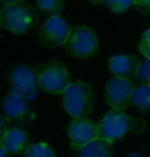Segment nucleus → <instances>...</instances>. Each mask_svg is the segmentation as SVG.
<instances>
[{"label":"nucleus","mask_w":150,"mask_h":157,"mask_svg":"<svg viewBox=\"0 0 150 157\" xmlns=\"http://www.w3.org/2000/svg\"><path fill=\"white\" fill-rule=\"evenodd\" d=\"M63 47L65 53L70 56L88 59L98 52V37L94 30L89 26H71Z\"/></svg>","instance_id":"39448f33"},{"label":"nucleus","mask_w":150,"mask_h":157,"mask_svg":"<svg viewBox=\"0 0 150 157\" xmlns=\"http://www.w3.org/2000/svg\"><path fill=\"white\" fill-rule=\"evenodd\" d=\"M4 117L12 128L26 129L35 120V113L26 98L10 91L2 103Z\"/></svg>","instance_id":"0eeeda50"},{"label":"nucleus","mask_w":150,"mask_h":157,"mask_svg":"<svg viewBox=\"0 0 150 157\" xmlns=\"http://www.w3.org/2000/svg\"><path fill=\"white\" fill-rule=\"evenodd\" d=\"M7 154L5 150L1 147V157H6Z\"/></svg>","instance_id":"5701e85b"},{"label":"nucleus","mask_w":150,"mask_h":157,"mask_svg":"<svg viewBox=\"0 0 150 157\" xmlns=\"http://www.w3.org/2000/svg\"><path fill=\"white\" fill-rule=\"evenodd\" d=\"M137 57L133 55H117L109 58L107 66L114 76L133 82L141 65Z\"/></svg>","instance_id":"9b49d317"},{"label":"nucleus","mask_w":150,"mask_h":157,"mask_svg":"<svg viewBox=\"0 0 150 157\" xmlns=\"http://www.w3.org/2000/svg\"><path fill=\"white\" fill-rule=\"evenodd\" d=\"M35 7L40 15L49 18L59 17L65 7L63 0H38L35 3Z\"/></svg>","instance_id":"2eb2a0df"},{"label":"nucleus","mask_w":150,"mask_h":157,"mask_svg":"<svg viewBox=\"0 0 150 157\" xmlns=\"http://www.w3.org/2000/svg\"><path fill=\"white\" fill-rule=\"evenodd\" d=\"M136 81L141 85L150 86V61L141 64L137 72Z\"/></svg>","instance_id":"a211bd4d"},{"label":"nucleus","mask_w":150,"mask_h":157,"mask_svg":"<svg viewBox=\"0 0 150 157\" xmlns=\"http://www.w3.org/2000/svg\"><path fill=\"white\" fill-rule=\"evenodd\" d=\"M147 123L142 119L129 116L124 110L112 109L107 112L97 125V138L114 142L127 132L137 135L147 129Z\"/></svg>","instance_id":"f257e3e1"},{"label":"nucleus","mask_w":150,"mask_h":157,"mask_svg":"<svg viewBox=\"0 0 150 157\" xmlns=\"http://www.w3.org/2000/svg\"><path fill=\"white\" fill-rule=\"evenodd\" d=\"M66 131L72 151L80 149L97 138V126L85 117H73Z\"/></svg>","instance_id":"9d476101"},{"label":"nucleus","mask_w":150,"mask_h":157,"mask_svg":"<svg viewBox=\"0 0 150 157\" xmlns=\"http://www.w3.org/2000/svg\"><path fill=\"white\" fill-rule=\"evenodd\" d=\"M10 92L28 99L33 97L39 86L35 67L27 64H18L9 68L6 75Z\"/></svg>","instance_id":"423d86ee"},{"label":"nucleus","mask_w":150,"mask_h":157,"mask_svg":"<svg viewBox=\"0 0 150 157\" xmlns=\"http://www.w3.org/2000/svg\"><path fill=\"white\" fill-rule=\"evenodd\" d=\"M126 157H144L142 155L137 152H132L128 154Z\"/></svg>","instance_id":"4be33fe9"},{"label":"nucleus","mask_w":150,"mask_h":157,"mask_svg":"<svg viewBox=\"0 0 150 157\" xmlns=\"http://www.w3.org/2000/svg\"><path fill=\"white\" fill-rule=\"evenodd\" d=\"M7 122L4 117V116H1V125H0V132H1V139H2L4 135L6 134L7 131Z\"/></svg>","instance_id":"412c9836"},{"label":"nucleus","mask_w":150,"mask_h":157,"mask_svg":"<svg viewBox=\"0 0 150 157\" xmlns=\"http://www.w3.org/2000/svg\"><path fill=\"white\" fill-rule=\"evenodd\" d=\"M131 105L141 114L145 115L150 112V86L141 85L135 87L131 98Z\"/></svg>","instance_id":"4468645a"},{"label":"nucleus","mask_w":150,"mask_h":157,"mask_svg":"<svg viewBox=\"0 0 150 157\" xmlns=\"http://www.w3.org/2000/svg\"><path fill=\"white\" fill-rule=\"evenodd\" d=\"M107 7L114 13L122 14L127 10L133 3V1L130 0H118L104 1Z\"/></svg>","instance_id":"f3484780"},{"label":"nucleus","mask_w":150,"mask_h":157,"mask_svg":"<svg viewBox=\"0 0 150 157\" xmlns=\"http://www.w3.org/2000/svg\"><path fill=\"white\" fill-rule=\"evenodd\" d=\"M139 50L143 56L150 59V29L142 35L139 44Z\"/></svg>","instance_id":"6ab92c4d"},{"label":"nucleus","mask_w":150,"mask_h":157,"mask_svg":"<svg viewBox=\"0 0 150 157\" xmlns=\"http://www.w3.org/2000/svg\"><path fill=\"white\" fill-rule=\"evenodd\" d=\"M62 95L63 108L73 117H85L94 109V92L88 82H71Z\"/></svg>","instance_id":"20e7f679"},{"label":"nucleus","mask_w":150,"mask_h":157,"mask_svg":"<svg viewBox=\"0 0 150 157\" xmlns=\"http://www.w3.org/2000/svg\"><path fill=\"white\" fill-rule=\"evenodd\" d=\"M39 86L52 95L62 94L71 82L68 68L62 61L50 59L35 67Z\"/></svg>","instance_id":"7ed1b4c3"},{"label":"nucleus","mask_w":150,"mask_h":157,"mask_svg":"<svg viewBox=\"0 0 150 157\" xmlns=\"http://www.w3.org/2000/svg\"><path fill=\"white\" fill-rule=\"evenodd\" d=\"M113 142L96 139L82 147L72 151L71 157H114Z\"/></svg>","instance_id":"ddd939ff"},{"label":"nucleus","mask_w":150,"mask_h":157,"mask_svg":"<svg viewBox=\"0 0 150 157\" xmlns=\"http://www.w3.org/2000/svg\"><path fill=\"white\" fill-rule=\"evenodd\" d=\"M32 144L26 130L18 128L8 130L0 142L1 147L9 155H24Z\"/></svg>","instance_id":"f8f14e48"},{"label":"nucleus","mask_w":150,"mask_h":157,"mask_svg":"<svg viewBox=\"0 0 150 157\" xmlns=\"http://www.w3.org/2000/svg\"><path fill=\"white\" fill-rule=\"evenodd\" d=\"M70 31V27L63 18H48L38 28L37 35L40 43L47 48L63 46Z\"/></svg>","instance_id":"6e6552de"},{"label":"nucleus","mask_w":150,"mask_h":157,"mask_svg":"<svg viewBox=\"0 0 150 157\" xmlns=\"http://www.w3.org/2000/svg\"><path fill=\"white\" fill-rule=\"evenodd\" d=\"M132 4L140 14L150 17V0H134Z\"/></svg>","instance_id":"aec40b11"},{"label":"nucleus","mask_w":150,"mask_h":157,"mask_svg":"<svg viewBox=\"0 0 150 157\" xmlns=\"http://www.w3.org/2000/svg\"><path fill=\"white\" fill-rule=\"evenodd\" d=\"M134 88L133 82L114 76L104 86L105 102L112 109L125 110L130 104Z\"/></svg>","instance_id":"1a4fd4ad"},{"label":"nucleus","mask_w":150,"mask_h":157,"mask_svg":"<svg viewBox=\"0 0 150 157\" xmlns=\"http://www.w3.org/2000/svg\"><path fill=\"white\" fill-rule=\"evenodd\" d=\"M39 14L35 6L25 0L11 1L0 12V26L17 35H24L38 24Z\"/></svg>","instance_id":"f03ea898"},{"label":"nucleus","mask_w":150,"mask_h":157,"mask_svg":"<svg viewBox=\"0 0 150 157\" xmlns=\"http://www.w3.org/2000/svg\"><path fill=\"white\" fill-rule=\"evenodd\" d=\"M23 157H58L56 151L50 145L41 142L32 144Z\"/></svg>","instance_id":"dca6fc26"}]
</instances>
